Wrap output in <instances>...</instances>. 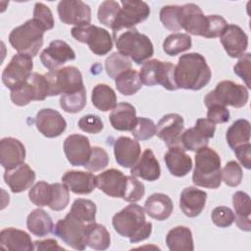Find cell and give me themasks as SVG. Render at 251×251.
Here are the masks:
<instances>
[{
    "label": "cell",
    "instance_id": "obj_1",
    "mask_svg": "<svg viewBox=\"0 0 251 251\" xmlns=\"http://www.w3.org/2000/svg\"><path fill=\"white\" fill-rule=\"evenodd\" d=\"M212 77V71L200 53L181 55L175 66V79L177 88L200 90Z\"/></svg>",
    "mask_w": 251,
    "mask_h": 251
},
{
    "label": "cell",
    "instance_id": "obj_2",
    "mask_svg": "<svg viewBox=\"0 0 251 251\" xmlns=\"http://www.w3.org/2000/svg\"><path fill=\"white\" fill-rule=\"evenodd\" d=\"M112 225L116 232L123 237H128L131 243L145 240L152 232V224L146 221L144 208L134 203L116 213Z\"/></svg>",
    "mask_w": 251,
    "mask_h": 251
},
{
    "label": "cell",
    "instance_id": "obj_3",
    "mask_svg": "<svg viewBox=\"0 0 251 251\" xmlns=\"http://www.w3.org/2000/svg\"><path fill=\"white\" fill-rule=\"evenodd\" d=\"M192 181L195 185L205 188L220 187L222 183L221 158L214 149L206 146L196 151Z\"/></svg>",
    "mask_w": 251,
    "mask_h": 251
},
{
    "label": "cell",
    "instance_id": "obj_4",
    "mask_svg": "<svg viewBox=\"0 0 251 251\" xmlns=\"http://www.w3.org/2000/svg\"><path fill=\"white\" fill-rule=\"evenodd\" d=\"M119 53L127 57L137 65L144 64L154 54V48L149 37L138 32L135 27L113 34Z\"/></svg>",
    "mask_w": 251,
    "mask_h": 251
},
{
    "label": "cell",
    "instance_id": "obj_5",
    "mask_svg": "<svg viewBox=\"0 0 251 251\" xmlns=\"http://www.w3.org/2000/svg\"><path fill=\"white\" fill-rule=\"evenodd\" d=\"M44 32L45 29L30 19L10 32L9 42L18 53L34 57L42 47Z\"/></svg>",
    "mask_w": 251,
    "mask_h": 251
},
{
    "label": "cell",
    "instance_id": "obj_6",
    "mask_svg": "<svg viewBox=\"0 0 251 251\" xmlns=\"http://www.w3.org/2000/svg\"><path fill=\"white\" fill-rule=\"evenodd\" d=\"M248 99L249 92L247 87L231 80H223L216 85L214 90L207 93L204 103L206 107L210 104L217 103L225 107L241 108L247 104Z\"/></svg>",
    "mask_w": 251,
    "mask_h": 251
},
{
    "label": "cell",
    "instance_id": "obj_7",
    "mask_svg": "<svg viewBox=\"0 0 251 251\" xmlns=\"http://www.w3.org/2000/svg\"><path fill=\"white\" fill-rule=\"evenodd\" d=\"M44 75L49 85L48 96L73 93L84 88L82 75L74 66L49 71Z\"/></svg>",
    "mask_w": 251,
    "mask_h": 251
},
{
    "label": "cell",
    "instance_id": "obj_8",
    "mask_svg": "<svg viewBox=\"0 0 251 251\" xmlns=\"http://www.w3.org/2000/svg\"><path fill=\"white\" fill-rule=\"evenodd\" d=\"M139 76L142 83L148 86L161 84L168 90L178 89L175 79V65L171 62L148 60L142 65Z\"/></svg>",
    "mask_w": 251,
    "mask_h": 251
},
{
    "label": "cell",
    "instance_id": "obj_9",
    "mask_svg": "<svg viewBox=\"0 0 251 251\" xmlns=\"http://www.w3.org/2000/svg\"><path fill=\"white\" fill-rule=\"evenodd\" d=\"M71 33L75 40L86 43L91 52L97 56L106 55L113 48V38L105 28L85 24L74 26Z\"/></svg>",
    "mask_w": 251,
    "mask_h": 251
},
{
    "label": "cell",
    "instance_id": "obj_10",
    "mask_svg": "<svg viewBox=\"0 0 251 251\" xmlns=\"http://www.w3.org/2000/svg\"><path fill=\"white\" fill-rule=\"evenodd\" d=\"M88 225L69 212L64 219L56 223L52 232L70 247L75 250H84L86 247L85 230Z\"/></svg>",
    "mask_w": 251,
    "mask_h": 251
},
{
    "label": "cell",
    "instance_id": "obj_11",
    "mask_svg": "<svg viewBox=\"0 0 251 251\" xmlns=\"http://www.w3.org/2000/svg\"><path fill=\"white\" fill-rule=\"evenodd\" d=\"M49 93V85L44 75L32 73L26 81L11 90L10 98L17 106H25L31 101H42Z\"/></svg>",
    "mask_w": 251,
    "mask_h": 251
},
{
    "label": "cell",
    "instance_id": "obj_12",
    "mask_svg": "<svg viewBox=\"0 0 251 251\" xmlns=\"http://www.w3.org/2000/svg\"><path fill=\"white\" fill-rule=\"evenodd\" d=\"M122 7L112 27L113 34L124 29L134 27L137 24L145 21L150 15V7L144 1H121Z\"/></svg>",
    "mask_w": 251,
    "mask_h": 251
},
{
    "label": "cell",
    "instance_id": "obj_13",
    "mask_svg": "<svg viewBox=\"0 0 251 251\" xmlns=\"http://www.w3.org/2000/svg\"><path fill=\"white\" fill-rule=\"evenodd\" d=\"M32 57L25 54H15L2 73V82L9 89H14L27 80L32 74Z\"/></svg>",
    "mask_w": 251,
    "mask_h": 251
},
{
    "label": "cell",
    "instance_id": "obj_14",
    "mask_svg": "<svg viewBox=\"0 0 251 251\" xmlns=\"http://www.w3.org/2000/svg\"><path fill=\"white\" fill-rule=\"evenodd\" d=\"M216 131V125L208 119L200 118L195 126L184 130L180 137L181 146L185 150L196 152L199 149L208 146L209 139L213 138Z\"/></svg>",
    "mask_w": 251,
    "mask_h": 251
},
{
    "label": "cell",
    "instance_id": "obj_15",
    "mask_svg": "<svg viewBox=\"0 0 251 251\" xmlns=\"http://www.w3.org/2000/svg\"><path fill=\"white\" fill-rule=\"evenodd\" d=\"M180 25L187 34L206 37L209 19L198 5L188 3L180 6Z\"/></svg>",
    "mask_w": 251,
    "mask_h": 251
},
{
    "label": "cell",
    "instance_id": "obj_16",
    "mask_svg": "<svg viewBox=\"0 0 251 251\" xmlns=\"http://www.w3.org/2000/svg\"><path fill=\"white\" fill-rule=\"evenodd\" d=\"M57 11L61 22L75 26L90 24L91 9L81 0H62L58 3Z\"/></svg>",
    "mask_w": 251,
    "mask_h": 251
},
{
    "label": "cell",
    "instance_id": "obj_17",
    "mask_svg": "<svg viewBox=\"0 0 251 251\" xmlns=\"http://www.w3.org/2000/svg\"><path fill=\"white\" fill-rule=\"evenodd\" d=\"M183 130V118L176 113L163 116L156 126V135L161 138L168 147L181 146L180 137Z\"/></svg>",
    "mask_w": 251,
    "mask_h": 251
},
{
    "label": "cell",
    "instance_id": "obj_18",
    "mask_svg": "<svg viewBox=\"0 0 251 251\" xmlns=\"http://www.w3.org/2000/svg\"><path fill=\"white\" fill-rule=\"evenodd\" d=\"M75 59V53L71 46L63 40H53L47 48L40 53L42 65L49 71L57 70L68 61Z\"/></svg>",
    "mask_w": 251,
    "mask_h": 251
},
{
    "label": "cell",
    "instance_id": "obj_19",
    "mask_svg": "<svg viewBox=\"0 0 251 251\" xmlns=\"http://www.w3.org/2000/svg\"><path fill=\"white\" fill-rule=\"evenodd\" d=\"M63 148L71 165L84 167L90 157L92 147L86 136L75 133L65 139Z\"/></svg>",
    "mask_w": 251,
    "mask_h": 251
},
{
    "label": "cell",
    "instance_id": "obj_20",
    "mask_svg": "<svg viewBox=\"0 0 251 251\" xmlns=\"http://www.w3.org/2000/svg\"><path fill=\"white\" fill-rule=\"evenodd\" d=\"M36 128L44 136L54 138L61 135L66 127L67 122L63 116L56 110L45 108L39 110L35 117Z\"/></svg>",
    "mask_w": 251,
    "mask_h": 251
},
{
    "label": "cell",
    "instance_id": "obj_21",
    "mask_svg": "<svg viewBox=\"0 0 251 251\" xmlns=\"http://www.w3.org/2000/svg\"><path fill=\"white\" fill-rule=\"evenodd\" d=\"M221 43L231 58H240L248 47V36L243 29L236 25H227L221 36Z\"/></svg>",
    "mask_w": 251,
    "mask_h": 251
},
{
    "label": "cell",
    "instance_id": "obj_22",
    "mask_svg": "<svg viewBox=\"0 0 251 251\" xmlns=\"http://www.w3.org/2000/svg\"><path fill=\"white\" fill-rule=\"evenodd\" d=\"M127 176L117 169H109L96 176V186L110 197L122 198L125 195Z\"/></svg>",
    "mask_w": 251,
    "mask_h": 251
},
{
    "label": "cell",
    "instance_id": "obj_23",
    "mask_svg": "<svg viewBox=\"0 0 251 251\" xmlns=\"http://www.w3.org/2000/svg\"><path fill=\"white\" fill-rule=\"evenodd\" d=\"M25 148L17 138L4 137L0 140V163L6 170H12L25 163Z\"/></svg>",
    "mask_w": 251,
    "mask_h": 251
},
{
    "label": "cell",
    "instance_id": "obj_24",
    "mask_svg": "<svg viewBox=\"0 0 251 251\" xmlns=\"http://www.w3.org/2000/svg\"><path fill=\"white\" fill-rule=\"evenodd\" d=\"M139 142L127 136H120L114 143V155L117 163L124 168H131L140 157Z\"/></svg>",
    "mask_w": 251,
    "mask_h": 251
},
{
    "label": "cell",
    "instance_id": "obj_25",
    "mask_svg": "<svg viewBox=\"0 0 251 251\" xmlns=\"http://www.w3.org/2000/svg\"><path fill=\"white\" fill-rule=\"evenodd\" d=\"M35 176L34 171L25 163L4 173V180L13 193H21L31 187Z\"/></svg>",
    "mask_w": 251,
    "mask_h": 251
},
{
    "label": "cell",
    "instance_id": "obj_26",
    "mask_svg": "<svg viewBox=\"0 0 251 251\" xmlns=\"http://www.w3.org/2000/svg\"><path fill=\"white\" fill-rule=\"evenodd\" d=\"M207 200V193L195 186L185 187L179 197V208L189 218H195L203 211Z\"/></svg>",
    "mask_w": 251,
    "mask_h": 251
},
{
    "label": "cell",
    "instance_id": "obj_27",
    "mask_svg": "<svg viewBox=\"0 0 251 251\" xmlns=\"http://www.w3.org/2000/svg\"><path fill=\"white\" fill-rule=\"evenodd\" d=\"M164 160L170 173L177 177L186 176L192 169V159L182 146L169 147Z\"/></svg>",
    "mask_w": 251,
    "mask_h": 251
},
{
    "label": "cell",
    "instance_id": "obj_28",
    "mask_svg": "<svg viewBox=\"0 0 251 251\" xmlns=\"http://www.w3.org/2000/svg\"><path fill=\"white\" fill-rule=\"evenodd\" d=\"M131 176L141 177L147 181H154L160 177L161 168L151 149H145L130 170Z\"/></svg>",
    "mask_w": 251,
    "mask_h": 251
},
{
    "label": "cell",
    "instance_id": "obj_29",
    "mask_svg": "<svg viewBox=\"0 0 251 251\" xmlns=\"http://www.w3.org/2000/svg\"><path fill=\"white\" fill-rule=\"evenodd\" d=\"M0 245L4 249L12 251L34 250V244L29 234L15 227H8L1 230Z\"/></svg>",
    "mask_w": 251,
    "mask_h": 251
},
{
    "label": "cell",
    "instance_id": "obj_30",
    "mask_svg": "<svg viewBox=\"0 0 251 251\" xmlns=\"http://www.w3.org/2000/svg\"><path fill=\"white\" fill-rule=\"evenodd\" d=\"M62 181L75 194H89L96 187V176L89 172L68 171L62 176Z\"/></svg>",
    "mask_w": 251,
    "mask_h": 251
},
{
    "label": "cell",
    "instance_id": "obj_31",
    "mask_svg": "<svg viewBox=\"0 0 251 251\" xmlns=\"http://www.w3.org/2000/svg\"><path fill=\"white\" fill-rule=\"evenodd\" d=\"M173 209L172 199L164 193H153L144 203L145 213L157 221L167 220L172 215Z\"/></svg>",
    "mask_w": 251,
    "mask_h": 251
},
{
    "label": "cell",
    "instance_id": "obj_32",
    "mask_svg": "<svg viewBox=\"0 0 251 251\" xmlns=\"http://www.w3.org/2000/svg\"><path fill=\"white\" fill-rule=\"evenodd\" d=\"M136 118L135 108L127 102L117 104L109 115L111 126L121 131H130L135 124Z\"/></svg>",
    "mask_w": 251,
    "mask_h": 251
},
{
    "label": "cell",
    "instance_id": "obj_33",
    "mask_svg": "<svg viewBox=\"0 0 251 251\" xmlns=\"http://www.w3.org/2000/svg\"><path fill=\"white\" fill-rule=\"evenodd\" d=\"M232 205L235 212L236 226L244 231L251 230V201L246 192L236 191L232 196Z\"/></svg>",
    "mask_w": 251,
    "mask_h": 251
},
{
    "label": "cell",
    "instance_id": "obj_34",
    "mask_svg": "<svg viewBox=\"0 0 251 251\" xmlns=\"http://www.w3.org/2000/svg\"><path fill=\"white\" fill-rule=\"evenodd\" d=\"M166 243L171 251H193V237L191 230L182 226L172 228L166 236Z\"/></svg>",
    "mask_w": 251,
    "mask_h": 251
},
{
    "label": "cell",
    "instance_id": "obj_35",
    "mask_svg": "<svg viewBox=\"0 0 251 251\" xmlns=\"http://www.w3.org/2000/svg\"><path fill=\"white\" fill-rule=\"evenodd\" d=\"M26 226L33 235L43 237L53 230L54 224L47 212L42 209H34L26 218Z\"/></svg>",
    "mask_w": 251,
    "mask_h": 251
},
{
    "label": "cell",
    "instance_id": "obj_36",
    "mask_svg": "<svg viewBox=\"0 0 251 251\" xmlns=\"http://www.w3.org/2000/svg\"><path fill=\"white\" fill-rule=\"evenodd\" d=\"M85 243L94 250H106L111 244L110 233L101 224H89L85 230Z\"/></svg>",
    "mask_w": 251,
    "mask_h": 251
},
{
    "label": "cell",
    "instance_id": "obj_37",
    "mask_svg": "<svg viewBox=\"0 0 251 251\" xmlns=\"http://www.w3.org/2000/svg\"><path fill=\"white\" fill-rule=\"evenodd\" d=\"M91 101L96 109L101 112H107L116 107L117 96L112 87L105 83H99L92 89Z\"/></svg>",
    "mask_w": 251,
    "mask_h": 251
},
{
    "label": "cell",
    "instance_id": "obj_38",
    "mask_svg": "<svg viewBox=\"0 0 251 251\" xmlns=\"http://www.w3.org/2000/svg\"><path fill=\"white\" fill-rule=\"evenodd\" d=\"M250 123L245 119L235 121L226 130V139L228 146L233 150L238 145L250 141Z\"/></svg>",
    "mask_w": 251,
    "mask_h": 251
},
{
    "label": "cell",
    "instance_id": "obj_39",
    "mask_svg": "<svg viewBox=\"0 0 251 251\" xmlns=\"http://www.w3.org/2000/svg\"><path fill=\"white\" fill-rule=\"evenodd\" d=\"M115 84L119 92H121L123 95L130 96L140 90L143 83L140 79L139 73L130 69L121 74L115 79Z\"/></svg>",
    "mask_w": 251,
    "mask_h": 251
},
{
    "label": "cell",
    "instance_id": "obj_40",
    "mask_svg": "<svg viewBox=\"0 0 251 251\" xmlns=\"http://www.w3.org/2000/svg\"><path fill=\"white\" fill-rule=\"evenodd\" d=\"M192 40L187 33H172L163 42V50L169 56H176L191 48Z\"/></svg>",
    "mask_w": 251,
    "mask_h": 251
},
{
    "label": "cell",
    "instance_id": "obj_41",
    "mask_svg": "<svg viewBox=\"0 0 251 251\" xmlns=\"http://www.w3.org/2000/svg\"><path fill=\"white\" fill-rule=\"evenodd\" d=\"M131 69L130 60L119 52H114L105 60V71L107 75L116 79L121 74Z\"/></svg>",
    "mask_w": 251,
    "mask_h": 251
},
{
    "label": "cell",
    "instance_id": "obj_42",
    "mask_svg": "<svg viewBox=\"0 0 251 251\" xmlns=\"http://www.w3.org/2000/svg\"><path fill=\"white\" fill-rule=\"evenodd\" d=\"M86 105V90L82 88L73 93L63 94L60 97V107L67 113L80 112Z\"/></svg>",
    "mask_w": 251,
    "mask_h": 251
},
{
    "label": "cell",
    "instance_id": "obj_43",
    "mask_svg": "<svg viewBox=\"0 0 251 251\" xmlns=\"http://www.w3.org/2000/svg\"><path fill=\"white\" fill-rule=\"evenodd\" d=\"M70 212L86 224L95 223L96 205L93 201L84 198L75 199L71 207Z\"/></svg>",
    "mask_w": 251,
    "mask_h": 251
},
{
    "label": "cell",
    "instance_id": "obj_44",
    "mask_svg": "<svg viewBox=\"0 0 251 251\" xmlns=\"http://www.w3.org/2000/svg\"><path fill=\"white\" fill-rule=\"evenodd\" d=\"M160 21L163 25L171 31H178L182 29L180 25V6H164L160 11Z\"/></svg>",
    "mask_w": 251,
    "mask_h": 251
},
{
    "label": "cell",
    "instance_id": "obj_45",
    "mask_svg": "<svg viewBox=\"0 0 251 251\" xmlns=\"http://www.w3.org/2000/svg\"><path fill=\"white\" fill-rule=\"evenodd\" d=\"M120 10H121V6L119 2H116L113 0L103 1L99 5L98 12H97V17L99 22L105 26L112 28L116 22V19L118 17Z\"/></svg>",
    "mask_w": 251,
    "mask_h": 251
},
{
    "label": "cell",
    "instance_id": "obj_46",
    "mask_svg": "<svg viewBox=\"0 0 251 251\" xmlns=\"http://www.w3.org/2000/svg\"><path fill=\"white\" fill-rule=\"evenodd\" d=\"M52 193L51 200L48 207L53 211H62L64 210L70 201V189L63 182H55L51 184Z\"/></svg>",
    "mask_w": 251,
    "mask_h": 251
},
{
    "label": "cell",
    "instance_id": "obj_47",
    "mask_svg": "<svg viewBox=\"0 0 251 251\" xmlns=\"http://www.w3.org/2000/svg\"><path fill=\"white\" fill-rule=\"evenodd\" d=\"M52 187L45 181H38L28 191L29 200L38 207L48 206L51 200Z\"/></svg>",
    "mask_w": 251,
    "mask_h": 251
},
{
    "label": "cell",
    "instance_id": "obj_48",
    "mask_svg": "<svg viewBox=\"0 0 251 251\" xmlns=\"http://www.w3.org/2000/svg\"><path fill=\"white\" fill-rule=\"evenodd\" d=\"M130 132L136 140H148L156 134V126L148 118L137 117Z\"/></svg>",
    "mask_w": 251,
    "mask_h": 251
},
{
    "label": "cell",
    "instance_id": "obj_49",
    "mask_svg": "<svg viewBox=\"0 0 251 251\" xmlns=\"http://www.w3.org/2000/svg\"><path fill=\"white\" fill-rule=\"evenodd\" d=\"M109 164V155L107 151L99 146L91 148V154L84 165V168L89 172H98L105 169Z\"/></svg>",
    "mask_w": 251,
    "mask_h": 251
},
{
    "label": "cell",
    "instance_id": "obj_50",
    "mask_svg": "<svg viewBox=\"0 0 251 251\" xmlns=\"http://www.w3.org/2000/svg\"><path fill=\"white\" fill-rule=\"evenodd\" d=\"M243 173L240 165L235 161H229L222 170V180L230 186L235 187L241 183Z\"/></svg>",
    "mask_w": 251,
    "mask_h": 251
},
{
    "label": "cell",
    "instance_id": "obj_51",
    "mask_svg": "<svg viewBox=\"0 0 251 251\" xmlns=\"http://www.w3.org/2000/svg\"><path fill=\"white\" fill-rule=\"evenodd\" d=\"M144 193H145L144 184L141 181H139L135 176H127L126 187V191L123 199L125 201L134 203L141 200V198L144 196Z\"/></svg>",
    "mask_w": 251,
    "mask_h": 251
},
{
    "label": "cell",
    "instance_id": "obj_52",
    "mask_svg": "<svg viewBox=\"0 0 251 251\" xmlns=\"http://www.w3.org/2000/svg\"><path fill=\"white\" fill-rule=\"evenodd\" d=\"M45 30L52 29L54 27V18L52 12L48 6L41 2H36L33 9V18Z\"/></svg>",
    "mask_w": 251,
    "mask_h": 251
},
{
    "label": "cell",
    "instance_id": "obj_53",
    "mask_svg": "<svg viewBox=\"0 0 251 251\" xmlns=\"http://www.w3.org/2000/svg\"><path fill=\"white\" fill-rule=\"evenodd\" d=\"M211 219L217 226L227 227L234 222V213L226 206H218L212 211Z\"/></svg>",
    "mask_w": 251,
    "mask_h": 251
},
{
    "label": "cell",
    "instance_id": "obj_54",
    "mask_svg": "<svg viewBox=\"0 0 251 251\" xmlns=\"http://www.w3.org/2000/svg\"><path fill=\"white\" fill-rule=\"evenodd\" d=\"M233 72L246 84L247 88H251V54L245 53L240 57L238 62L233 67Z\"/></svg>",
    "mask_w": 251,
    "mask_h": 251
},
{
    "label": "cell",
    "instance_id": "obj_55",
    "mask_svg": "<svg viewBox=\"0 0 251 251\" xmlns=\"http://www.w3.org/2000/svg\"><path fill=\"white\" fill-rule=\"evenodd\" d=\"M77 125L82 131L91 133V134L99 133L104 128V125L101 118L93 114H89L81 117L78 120Z\"/></svg>",
    "mask_w": 251,
    "mask_h": 251
},
{
    "label": "cell",
    "instance_id": "obj_56",
    "mask_svg": "<svg viewBox=\"0 0 251 251\" xmlns=\"http://www.w3.org/2000/svg\"><path fill=\"white\" fill-rule=\"evenodd\" d=\"M207 119L212 123L216 124H224L229 121V111L226 107L222 106L220 104L214 103L207 106Z\"/></svg>",
    "mask_w": 251,
    "mask_h": 251
},
{
    "label": "cell",
    "instance_id": "obj_57",
    "mask_svg": "<svg viewBox=\"0 0 251 251\" xmlns=\"http://www.w3.org/2000/svg\"><path fill=\"white\" fill-rule=\"evenodd\" d=\"M209 26L206 34V38L220 37L226 26L227 25L226 21L219 15H209Z\"/></svg>",
    "mask_w": 251,
    "mask_h": 251
},
{
    "label": "cell",
    "instance_id": "obj_58",
    "mask_svg": "<svg viewBox=\"0 0 251 251\" xmlns=\"http://www.w3.org/2000/svg\"><path fill=\"white\" fill-rule=\"evenodd\" d=\"M251 144L250 142L238 145L233 149V152L235 153V156L239 163L247 170H250L251 168Z\"/></svg>",
    "mask_w": 251,
    "mask_h": 251
},
{
    "label": "cell",
    "instance_id": "obj_59",
    "mask_svg": "<svg viewBox=\"0 0 251 251\" xmlns=\"http://www.w3.org/2000/svg\"><path fill=\"white\" fill-rule=\"evenodd\" d=\"M33 244H34L35 250H42V251L63 250V251H65V248L60 246L55 239H51V238L45 239V240H36L33 242Z\"/></svg>",
    "mask_w": 251,
    "mask_h": 251
}]
</instances>
